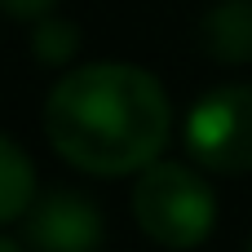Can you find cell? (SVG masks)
Segmentation results:
<instances>
[{
  "instance_id": "ba28073f",
  "label": "cell",
  "mask_w": 252,
  "mask_h": 252,
  "mask_svg": "<svg viewBox=\"0 0 252 252\" xmlns=\"http://www.w3.org/2000/svg\"><path fill=\"white\" fill-rule=\"evenodd\" d=\"M58 0H0V13L4 18H18V22H35L44 13H53Z\"/></svg>"
},
{
  "instance_id": "277c9868",
  "label": "cell",
  "mask_w": 252,
  "mask_h": 252,
  "mask_svg": "<svg viewBox=\"0 0 252 252\" xmlns=\"http://www.w3.org/2000/svg\"><path fill=\"white\" fill-rule=\"evenodd\" d=\"M18 226H22V244L31 252H97L106 244L102 208L84 190H71V186L40 190Z\"/></svg>"
},
{
  "instance_id": "6da1fadb",
  "label": "cell",
  "mask_w": 252,
  "mask_h": 252,
  "mask_svg": "<svg viewBox=\"0 0 252 252\" xmlns=\"http://www.w3.org/2000/svg\"><path fill=\"white\" fill-rule=\"evenodd\" d=\"M44 137L80 173H142L173 137V102L164 84L142 66H75L44 97Z\"/></svg>"
},
{
  "instance_id": "52a82bcc",
  "label": "cell",
  "mask_w": 252,
  "mask_h": 252,
  "mask_svg": "<svg viewBox=\"0 0 252 252\" xmlns=\"http://www.w3.org/2000/svg\"><path fill=\"white\" fill-rule=\"evenodd\" d=\"M80 49V27L71 18H58V13H44L31 22V53L44 62V66H62L71 62Z\"/></svg>"
},
{
  "instance_id": "5b68a950",
  "label": "cell",
  "mask_w": 252,
  "mask_h": 252,
  "mask_svg": "<svg viewBox=\"0 0 252 252\" xmlns=\"http://www.w3.org/2000/svg\"><path fill=\"white\" fill-rule=\"evenodd\" d=\"M199 49L221 66L252 62V0H217L199 18Z\"/></svg>"
},
{
  "instance_id": "9c48e42d",
  "label": "cell",
  "mask_w": 252,
  "mask_h": 252,
  "mask_svg": "<svg viewBox=\"0 0 252 252\" xmlns=\"http://www.w3.org/2000/svg\"><path fill=\"white\" fill-rule=\"evenodd\" d=\"M0 252H22V248H18L13 239H4V235H0Z\"/></svg>"
},
{
  "instance_id": "3957f363",
  "label": "cell",
  "mask_w": 252,
  "mask_h": 252,
  "mask_svg": "<svg viewBox=\"0 0 252 252\" xmlns=\"http://www.w3.org/2000/svg\"><path fill=\"white\" fill-rule=\"evenodd\" d=\"M182 142L190 159L208 173L235 177L252 168V84L208 89L182 124Z\"/></svg>"
},
{
  "instance_id": "7a4b0ae2",
  "label": "cell",
  "mask_w": 252,
  "mask_h": 252,
  "mask_svg": "<svg viewBox=\"0 0 252 252\" xmlns=\"http://www.w3.org/2000/svg\"><path fill=\"white\" fill-rule=\"evenodd\" d=\"M133 217H137L142 235L155 239L159 248L190 252L217 226V195L190 164L155 159L151 168L137 173Z\"/></svg>"
},
{
  "instance_id": "30bf717a",
  "label": "cell",
  "mask_w": 252,
  "mask_h": 252,
  "mask_svg": "<svg viewBox=\"0 0 252 252\" xmlns=\"http://www.w3.org/2000/svg\"><path fill=\"white\" fill-rule=\"evenodd\" d=\"M248 252H252V244H248Z\"/></svg>"
},
{
  "instance_id": "8992f818",
  "label": "cell",
  "mask_w": 252,
  "mask_h": 252,
  "mask_svg": "<svg viewBox=\"0 0 252 252\" xmlns=\"http://www.w3.org/2000/svg\"><path fill=\"white\" fill-rule=\"evenodd\" d=\"M35 186H40V182H35L31 155H27L13 137L0 133V226L27 217V208H31L35 195H40Z\"/></svg>"
}]
</instances>
